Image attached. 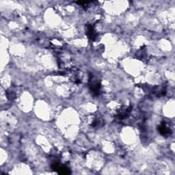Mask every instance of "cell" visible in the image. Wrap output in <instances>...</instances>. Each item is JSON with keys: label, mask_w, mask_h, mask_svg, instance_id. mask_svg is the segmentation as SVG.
I'll use <instances>...</instances> for the list:
<instances>
[{"label": "cell", "mask_w": 175, "mask_h": 175, "mask_svg": "<svg viewBox=\"0 0 175 175\" xmlns=\"http://www.w3.org/2000/svg\"><path fill=\"white\" fill-rule=\"evenodd\" d=\"M159 131L161 135L168 136L171 133V129L166 122H162L159 127Z\"/></svg>", "instance_id": "1"}, {"label": "cell", "mask_w": 175, "mask_h": 175, "mask_svg": "<svg viewBox=\"0 0 175 175\" xmlns=\"http://www.w3.org/2000/svg\"><path fill=\"white\" fill-rule=\"evenodd\" d=\"M87 34L88 37L90 38V39L94 40L95 37H96V32H95V30L93 28V27L91 26V25H89L87 28Z\"/></svg>", "instance_id": "2"}]
</instances>
